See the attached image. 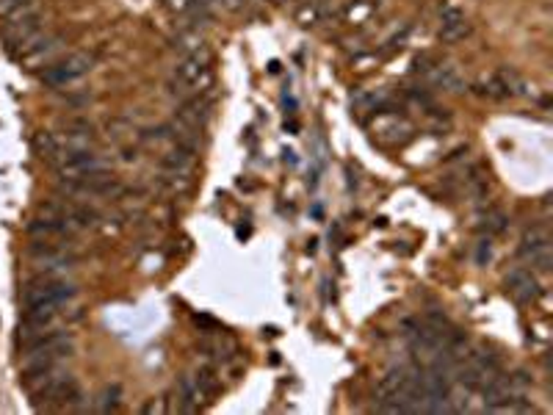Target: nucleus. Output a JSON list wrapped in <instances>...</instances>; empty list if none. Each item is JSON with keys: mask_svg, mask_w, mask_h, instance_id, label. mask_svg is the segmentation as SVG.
I'll list each match as a JSON object with an SVG mask.
<instances>
[{"mask_svg": "<svg viewBox=\"0 0 553 415\" xmlns=\"http://www.w3.org/2000/svg\"><path fill=\"white\" fill-rule=\"evenodd\" d=\"M484 260H490V238L482 241V246H479V263H484Z\"/></svg>", "mask_w": 553, "mask_h": 415, "instance_id": "obj_24", "label": "nucleus"}, {"mask_svg": "<svg viewBox=\"0 0 553 415\" xmlns=\"http://www.w3.org/2000/svg\"><path fill=\"white\" fill-rule=\"evenodd\" d=\"M31 258H34V263H36L39 269H48L50 274H53V272H66V269H72L75 260H78L72 252H66V246L50 244V241H36V244L31 246Z\"/></svg>", "mask_w": 553, "mask_h": 415, "instance_id": "obj_5", "label": "nucleus"}, {"mask_svg": "<svg viewBox=\"0 0 553 415\" xmlns=\"http://www.w3.org/2000/svg\"><path fill=\"white\" fill-rule=\"evenodd\" d=\"M0 14H6L8 20L34 14V0H0Z\"/></svg>", "mask_w": 553, "mask_h": 415, "instance_id": "obj_18", "label": "nucleus"}, {"mask_svg": "<svg viewBox=\"0 0 553 415\" xmlns=\"http://www.w3.org/2000/svg\"><path fill=\"white\" fill-rule=\"evenodd\" d=\"M208 108H211V103H208V100L194 97V100H188V103L183 106V111H180L177 117L183 119V122H188L191 127L202 130V127H205V122H208Z\"/></svg>", "mask_w": 553, "mask_h": 415, "instance_id": "obj_10", "label": "nucleus"}, {"mask_svg": "<svg viewBox=\"0 0 553 415\" xmlns=\"http://www.w3.org/2000/svg\"><path fill=\"white\" fill-rule=\"evenodd\" d=\"M528 263H531V269H537V272H551L553 269V246H542V249H537L534 255H528L526 258Z\"/></svg>", "mask_w": 553, "mask_h": 415, "instance_id": "obj_19", "label": "nucleus"}, {"mask_svg": "<svg viewBox=\"0 0 553 415\" xmlns=\"http://www.w3.org/2000/svg\"><path fill=\"white\" fill-rule=\"evenodd\" d=\"M496 75H498V80H500V86L506 89V94H509V97H523V94H528V83L523 80V75H520L517 69H512V66H500Z\"/></svg>", "mask_w": 553, "mask_h": 415, "instance_id": "obj_11", "label": "nucleus"}, {"mask_svg": "<svg viewBox=\"0 0 553 415\" xmlns=\"http://www.w3.org/2000/svg\"><path fill=\"white\" fill-rule=\"evenodd\" d=\"M473 92H476L479 97H490V100H506V97H509V94H506V89L500 86L498 75H490V78L476 80V83H473Z\"/></svg>", "mask_w": 553, "mask_h": 415, "instance_id": "obj_14", "label": "nucleus"}, {"mask_svg": "<svg viewBox=\"0 0 553 415\" xmlns=\"http://www.w3.org/2000/svg\"><path fill=\"white\" fill-rule=\"evenodd\" d=\"M506 216L500 213V211H487L482 219H479V233H484L487 238L498 236V233H503L506 230Z\"/></svg>", "mask_w": 553, "mask_h": 415, "instance_id": "obj_15", "label": "nucleus"}, {"mask_svg": "<svg viewBox=\"0 0 553 415\" xmlns=\"http://www.w3.org/2000/svg\"><path fill=\"white\" fill-rule=\"evenodd\" d=\"M34 144H36V150L42 153V158H48L50 164H55V158H58V153H61V141L55 139L53 133H36Z\"/></svg>", "mask_w": 553, "mask_h": 415, "instance_id": "obj_17", "label": "nucleus"}, {"mask_svg": "<svg viewBox=\"0 0 553 415\" xmlns=\"http://www.w3.org/2000/svg\"><path fill=\"white\" fill-rule=\"evenodd\" d=\"M64 130L66 133H80V136H92V122L89 119H69V122H64Z\"/></svg>", "mask_w": 553, "mask_h": 415, "instance_id": "obj_21", "label": "nucleus"}, {"mask_svg": "<svg viewBox=\"0 0 553 415\" xmlns=\"http://www.w3.org/2000/svg\"><path fill=\"white\" fill-rule=\"evenodd\" d=\"M188 3H191V0H166V8L174 11V14H186Z\"/></svg>", "mask_w": 553, "mask_h": 415, "instance_id": "obj_23", "label": "nucleus"}, {"mask_svg": "<svg viewBox=\"0 0 553 415\" xmlns=\"http://www.w3.org/2000/svg\"><path fill=\"white\" fill-rule=\"evenodd\" d=\"M34 393V402L36 407H75V402L80 399V391H78V382L69 377V374H55L48 382H42Z\"/></svg>", "mask_w": 553, "mask_h": 415, "instance_id": "obj_2", "label": "nucleus"}, {"mask_svg": "<svg viewBox=\"0 0 553 415\" xmlns=\"http://www.w3.org/2000/svg\"><path fill=\"white\" fill-rule=\"evenodd\" d=\"M202 45H205V39H202L200 28H186V31L177 34V39H174V50H180L183 56H191V53L202 50Z\"/></svg>", "mask_w": 553, "mask_h": 415, "instance_id": "obj_13", "label": "nucleus"}, {"mask_svg": "<svg viewBox=\"0 0 553 415\" xmlns=\"http://www.w3.org/2000/svg\"><path fill=\"white\" fill-rule=\"evenodd\" d=\"M119 396H122V388H119V385H108V388L103 391V396H100V410H103V413L116 410V407H119Z\"/></svg>", "mask_w": 553, "mask_h": 415, "instance_id": "obj_20", "label": "nucleus"}, {"mask_svg": "<svg viewBox=\"0 0 553 415\" xmlns=\"http://www.w3.org/2000/svg\"><path fill=\"white\" fill-rule=\"evenodd\" d=\"M318 20V3H307L302 11H299V22L302 25H313Z\"/></svg>", "mask_w": 553, "mask_h": 415, "instance_id": "obj_22", "label": "nucleus"}, {"mask_svg": "<svg viewBox=\"0 0 553 415\" xmlns=\"http://www.w3.org/2000/svg\"><path fill=\"white\" fill-rule=\"evenodd\" d=\"M548 244H551V236H548V230H545V227H531V230H526V236H523L520 258L526 260L528 255H534L537 249H542V246H548Z\"/></svg>", "mask_w": 553, "mask_h": 415, "instance_id": "obj_12", "label": "nucleus"}, {"mask_svg": "<svg viewBox=\"0 0 553 415\" xmlns=\"http://www.w3.org/2000/svg\"><path fill=\"white\" fill-rule=\"evenodd\" d=\"M208 64H211V53L205 48L191 53V56H186L174 69V92L200 89V83L208 86L211 83V66Z\"/></svg>", "mask_w": 553, "mask_h": 415, "instance_id": "obj_3", "label": "nucleus"}, {"mask_svg": "<svg viewBox=\"0 0 553 415\" xmlns=\"http://www.w3.org/2000/svg\"><path fill=\"white\" fill-rule=\"evenodd\" d=\"M58 50H61V39L58 36H45L34 50H28L22 59L25 64H31V66H36V64H50V61L58 56Z\"/></svg>", "mask_w": 553, "mask_h": 415, "instance_id": "obj_8", "label": "nucleus"}, {"mask_svg": "<svg viewBox=\"0 0 553 415\" xmlns=\"http://www.w3.org/2000/svg\"><path fill=\"white\" fill-rule=\"evenodd\" d=\"M468 34H470V22H468L465 11H459V8L448 6V8L440 14V42L454 45V42L465 39Z\"/></svg>", "mask_w": 553, "mask_h": 415, "instance_id": "obj_7", "label": "nucleus"}, {"mask_svg": "<svg viewBox=\"0 0 553 415\" xmlns=\"http://www.w3.org/2000/svg\"><path fill=\"white\" fill-rule=\"evenodd\" d=\"M506 291L517 302H534L540 297V283L528 269H512L506 274Z\"/></svg>", "mask_w": 553, "mask_h": 415, "instance_id": "obj_6", "label": "nucleus"}, {"mask_svg": "<svg viewBox=\"0 0 553 415\" xmlns=\"http://www.w3.org/2000/svg\"><path fill=\"white\" fill-rule=\"evenodd\" d=\"M202 346L211 352V355L216 357V360H230V357L235 355V344L227 338V335H216V338H208V341H202Z\"/></svg>", "mask_w": 553, "mask_h": 415, "instance_id": "obj_16", "label": "nucleus"}, {"mask_svg": "<svg viewBox=\"0 0 553 415\" xmlns=\"http://www.w3.org/2000/svg\"><path fill=\"white\" fill-rule=\"evenodd\" d=\"M75 294H78V288L72 283L58 280L55 274H42V277H34L22 288V304H25V310H34V307H61V304H66Z\"/></svg>", "mask_w": 553, "mask_h": 415, "instance_id": "obj_1", "label": "nucleus"}, {"mask_svg": "<svg viewBox=\"0 0 553 415\" xmlns=\"http://www.w3.org/2000/svg\"><path fill=\"white\" fill-rule=\"evenodd\" d=\"M191 164H194V150H186L180 144L164 155V169H169L172 175H188Z\"/></svg>", "mask_w": 553, "mask_h": 415, "instance_id": "obj_9", "label": "nucleus"}, {"mask_svg": "<svg viewBox=\"0 0 553 415\" xmlns=\"http://www.w3.org/2000/svg\"><path fill=\"white\" fill-rule=\"evenodd\" d=\"M92 66H94V56L92 53H72L66 59L50 64L42 72V83H48V86H66V83L83 78Z\"/></svg>", "mask_w": 553, "mask_h": 415, "instance_id": "obj_4", "label": "nucleus"}]
</instances>
